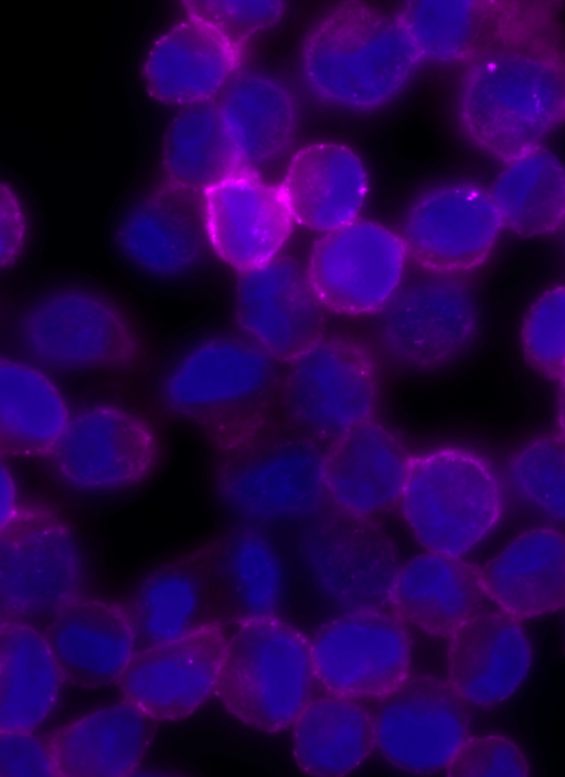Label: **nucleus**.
Returning <instances> with one entry per match:
<instances>
[{
    "instance_id": "obj_21",
    "label": "nucleus",
    "mask_w": 565,
    "mask_h": 777,
    "mask_svg": "<svg viewBox=\"0 0 565 777\" xmlns=\"http://www.w3.org/2000/svg\"><path fill=\"white\" fill-rule=\"evenodd\" d=\"M323 308L308 274L287 258L242 272L235 287L239 327L278 361L321 337Z\"/></svg>"
},
{
    "instance_id": "obj_6",
    "label": "nucleus",
    "mask_w": 565,
    "mask_h": 777,
    "mask_svg": "<svg viewBox=\"0 0 565 777\" xmlns=\"http://www.w3.org/2000/svg\"><path fill=\"white\" fill-rule=\"evenodd\" d=\"M217 695L241 723L264 733L290 726L317 682L309 638L274 615L226 626Z\"/></svg>"
},
{
    "instance_id": "obj_33",
    "label": "nucleus",
    "mask_w": 565,
    "mask_h": 777,
    "mask_svg": "<svg viewBox=\"0 0 565 777\" xmlns=\"http://www.w3.org/2000/svg\"><path fill=\"white\" fill-rule=\"evenodd\" d=\"M1 618L0 730L32 732L55 707L65 679L42 631Z\"/></svg>"
},
{
    "instance_id": "obj_5",
    "label": "nucleus",
    "mask_w": 565,
    "mask_h": 777,
    "mask_svg": "<svg viewBox=\"0 0 565 777\" xmlns=\"http://www.w3.org/2000/svg\"><path fill=\"white\" fill-rule=\"evenodd\" d=\"M422 58L397 18L361 1L329 10L301 49L311 94L343 109L365 111L396 97Z\"/></svg>"
},
{
    "instance_id": "obj_8",
    "label": "nucleus",
    "mask_w": 565,
    "mask_h": 777,
    "mask_svg": "<svg viewBox=\"0 0 565 777\" xmlns=\"http://www.w3.org/2000/svg\"><path fill=\"white\" fill-rule=\"evenodd\" d=\"M107 238L116 266L145 288L185 291L207 275L212 247L202 203L167 183L127 195L111 216Z\"/></svg>"
},
{
    "instance_id": "obj_44",
    "label": "nucleus",
    "mask_w": 565,
    "mask_h": 777,
    "mask_svg": "<svg viewBox=\"0 0 565 777\" xmlns=\"http://www.w3.org/2000/svg\"><path fill=\"white\" fill-rule=\"evenodd\" d=\"M1 486H2V510L1 520L6 519L17 505V493L14 490V485L6 469V465L1 466Z\"/></svg>"
},
{
    "instance_id": "obj_26",
    "label": "nucleus",
    "mask_w": 565,
    "mask_h": 777,
    "mask_svg": "<svg viewBox=\"0 0 565 777\" xmlns=\"http://www.w3.org/2000/svg\"><path fill=\"white\" fill-rule=\"evenodd\" d=\"M489 600L481 571L461 556L428 551L399 567L388 604L405 624L450 638Z\"/></svg>"
},
{
    "instance_id": "obj_11",
    "label": "nucleus",
    "mask_w": 565,
    "mask_h": 777,
    "mask_svg": "<svg viewBox=\"0 0 565 777\" xmlns=\"http://www.w3.org/2000/svg\"><path fill=\"white\" fill-rule=\"evenodd\" d=\"M556 14V2L463 0L407 1L395 17L422 61L449 64L553 39Z\"/></svg>"
},
{
    "instance_id": "obj_43",
    "label": "nucleus",
    "mask_w": 565,
    "mask_h": 777,
    "mask_svg": "<svg viewBox=\"0 0 565 777\" xmlns=\"http://www.w3.org/2000/svg\"><path fill=\"white\" fill-rule=\"evenodd\" d=\"M0 777L56 776L46 746L32 732L0 730Z\"/></svg>"
},
{
    "instance_id": "obj_23",
    "label": "nucleus",
    "mask_w": 565,
    "mask_h": 777,
    "mask_svg": "<svg viewBox=\"0 0 565 777\" xmlns=\"http://www.w3.org/2000/svg\"><path fill=\"white\" fill-rule=\"evenodd\" d=\"M531 664V646L519 620L501 609L477 614L449 638L448 682L469 705L507 701Z\"/></svg>"
},
{
    "instance_id": "obj_13",
    "label": "nucleus",
    "mask_w": 565,
    "mask_h": 777,
    "mask_svg": "<svg viewBox=\"0 0 565 777\" xmlns=\"http://www.w3.org/2000/svg\"><path fill=\"white\" fill-rule=\"evenodd\" d=\"M468 706L448 681L409 674L369 709L375 751L403 771H446L472 736Z\"/></svg>"
},
{
    "instance_id": "obj_18",
    "label": "nucleus",
    "mask_w": 565,
    "mask_h": 777,
    "mask_svg": "<svg viewBox=\"0 0 565 777\" xmlns=\"http://www.w3.org/2000/svg\"><path fill=\"white\" fill-rule=\"evenodd\" d=\"M406 257L399 235L360 220L316 242L307 274L324 308L367 315L379 312L398 288Z\"/></svg>"
},
{
    "instance_id": "obj_31",
    "label": "nucleus",
    "mask_w": 565,
    "mask_h": 777,
    "mask_svg": "<svg viewBox=\"0 0 565 777\" xmlns=\"http://www.w3.org/2000/svg\"><path fill=\"white\" fill-rule=\"evenodd\" d=\"M125 606L136 631L137 651L217 622L200 549L143 574Z\"/></svg>"
},
{
    "instance_id": "obj_41",
    "label": "nucleus",
    "mask_w": 565,
    "mask_h": 777,
    "mask_svg": "<svg viewBox=\"0 0 565 777\" xmlns=\"http://www.w3.org/2000/svg\"><path fill=\"white\" fill-rule=\"evenodd\" d=\"M451 776H529L530 764L520 747L502 735L471 736L446 769Z\"/></svg>"
},
{
    "instance_id": "obj_42",
    "label": "nucleus",
    "mask_w": 565,
    "mask_h": 777,
    "mask_svg": "<svg viewBox=\"0 0 565 777\" xmlns=\"http://www.w3.org/2000/svg\"><path fill=\"white\" fill-rule=\"evenodd\" d=\"M32 238V216L24 198L11 182L1 181V270L24 262Z\"/></svg>"
},
{
    "instance_id": "obj_16",
    "label": "nucleus",
    "mask_w": 565,
    "mask_h": 777,
    "mask_svg": "<svg viewBox=\"0 0 565 777\" xmlns=\"http://www.w3.org/2000/svg\"><path fill=\"white\" fill-rule=\"evenodd\" d=\"M319 686L353 701L377 700L409 674L413 648L405 622L383 607H356L309 638Z\"/></svg>"
},
{
    "instance_id": "obj_9",
    "label": "nucleus",
    "mask_w": 565,
    "mask_h": 777,
    "mask_svg": "<svg viewBox=\"0 0 565 777\" xmlns=\"http://www.w3.org/2000/svg\"><path fill=\"white\" fill-rule=\"evenodd\" d=\"M0 585L1 617L24 621L47 619L83 595L82 550L55 511L23 501L1 520Z\"/></svg>"
},
{
    "instance_id": "obj_36",
    "label": "nucleus",
    "mask_w": 565,
    "mask_h": 777,
    "mask_svg": "<svg viewBox=\"0 0 565 777\" xmlns=\"http://www.w3.org/2000/svg\"><path fill=\"white\" fill-rule=\"evenodd\" d=\"M162 168L167 184L192 194L246 170L216 100L186 105L173 118L163 141Z\"/></svg>"
},
{
    "instance_id": "obj_28",
    "label": "nucleus",
    "mask_w": 565,
    "mask_h": 777,
    "mask_svg": "<svg viewBox=\"0 0 565 777\" xmlns=\"http://www.w3.org/2000/svg\"><path fill=\"white\" fill-rule=\"evenodd\" d=\"M279 187L296 222L330 232L355 221L366 196L367 174L347 146L315 142L295 153Z\"/></svg>"
},
{
    "instance_id": "obj_24",
    "label": "nucleus",
    "mask_w": 565,
    "mask_h": 777,
    "mask_svg": "<svg viewBox=\"0 0 565 777\" xmlns=\"http://www.w3.org/2000/svg\"><path fill=\"white\" fill-rule=\"evenodd\" d=\"M411 455L397 436L374 418L328 445L326 481L329 502L370 517L398 504Z\"/></svg>"
},
{
    "instance_id": "obj_10",
    "label": "nucleus",
    "mask_w": 565,
    "mask_h": 777,
    "mask_svg": "<svg viewBox=\"0 0 565 777\" xmlns=\"http://www.w3.org/2000/svg\"><path fill=\"white\" fill-rule=\"evenodd\" d=\"M285 362L278 397L291 429L330 444L373 418L377 370L362 344L320 337Z\"/></svg>"
},
{
    "instance_id": "obj_14",
    "label": "nucleus",
    "mask_w": 565,
    "mask_h": 777,
    "mask_svg": "<svg viewBox=\"0 0 565 777\" xmlns=\"http://www.w3.org/2000/svg\"><path fill=\"white\" fill-rule=\"evenodd\" d=\"M298 552L329 602L348 610L388 604L401 565L392 541L372 518L329 503L301 524Z\"/></svg>"
},
{
    "instance_id": "obj_17",
    "label": "nucleus",
    "mask_w": 565,
    "mask_h": 777,
    "mask_svg": "<svg viewBox=\"0 0 565 777\" xmlns=\"http://www.w3.org/2000/svg\"><path fill=\"white\" fill-rule=\"evenodd\" d=\"M502 228L490 190L459 182L416 198L404 214L399 237L407 257L419 267L458 275L489 257Z\"/></svg>"
},
{
    "instance_id": "obj_2",
    "label": "nucleus",
    "mask_w": 565,
    "mask_h": 777,
    "mask_svg": "<svg viewBox=\"0 0 565 777\" xmlns=\"http://www.w3.org/2000/svg\"><path fill=\"white\" fill-rule=\"evenodd\" d=\"M459 125L486 156L508 163L565 124V52L553 39L472 61L457 96Z\"/></svg>"
},
{
    "instance_id": "obj_20",
    "label": "nucleus",
    "mask_w": 565,
    "mask_h": 777,
    "mask_svg": "<svg viewBox=\"0 0 565 777\" xmlns=\"http://www.w3.org/2000/svg\"><path fill=\"white\" fill-rule=\"evenodd\" d=\"M201 203L213 252L241 273L273 260L295 222L280 187L250 170L210 187Z\"/></svg>"
},
{
    "instance_id": "obj_35",
    "label": "nucleus",
    "mask_w": 565,
    "mask_h": 777,
    "mask_svg": "<svg viewBox=\"0 0 565 777\" xmlns=\"http://www.w3.org/2000/svg\"><path fill=\"white\" fill-rule=\"evenodd\" d=\"M0 381L2 456L43 458L71 417L61 392L40 370L10 358L1 359Z\"/></svg>"
},
{
    "instance_id": "obj_19",
    "label": "nucleus",
    "mask_w": 565,
    "mask_h": 777,
    "mask_svg": "<svg viewBox=\"0 0 565 777\" xmlns=\"http://www.w3.org/2000/svg\"><path fill=\"white\" fill-rule=\"evenodd\" d=\"M226 645V626L207 625L137 651L117 684L150 720L183 719L217 695Z\"/></svg>"
},
{
    "instance_id": "obj_29",
    "label": "nucleus",
    "mask_w": 565,
    "mask_h": 777,
    "mask_svg": "<svg viewBox=\"0 0 565 777\" xmlns=\"http://www.w3.org/2000/svg\"><path fill=\"white\" fill-rule=\"evenodd\" d=\"M491 602L513 618L565 608V535L533 528L507 543L481 571Z\"/></svg>"
},
{
    "instance_id": "obj_39",
    "label": "nucleus",
    "mask_w": 565,
    "mask_h": 777,
    "mask_svg": "<svg viewBox=\"0 0 565 777\" xmlns=\"http://www.w3.org/2000/svg\"><path fill=\"white\" fill-rule=\"evenodd\" d=\"M521 343L535 370L565 377V286L547 289L533 301L522 322Z\"/></svg>"
},
{
    "instance_id": "obj_38",
    "label": "nucleus",
    "mask_w": 565,
    "mask_h": 777,
    "mask_svg": "<svg viewBox=\"0 0 565 777\" xmlns=\"http://www.w3.org/2000/svg\"><path fill=\"white\" fill-rule=\"evenodd\" d=\"M511 491L539 514L565 522V437L545 435L516 449L505 462Z\"/></svg>"
},
{
    "instance_id": "obj_25",
    "label": "nucleus",
    "mask_w": 565,
    "mask_h": 777,
    "mask_svg": "<svg viewBox=\"0 0 565 777\" xmlns=\"http://www.w3.org/2000/svg\"><path fill=\"white\" fill-rule=\"evenodd\" d=\"M241 58V46L189 14L152 44L143 78L156 99L186 106L215 96L236 73Z\"/></svg>"
},
{
    "instance_id": "obj_7",
    "label": "nucleus",
    "mask_w": 565,
    "mask_h": 777,
    "mask_svg": "<svg viewBox=\"0 0 565 777\" xmlns=\"http://www.w3.org/2000/svg\"><path fill=\"white\" fill-rule=\"evenodd\" d=\"M502 500L499 477L487 459L451 446L411 455L397 507L427 551L461 556L492 531Z\"/></svg>"
},
{
    "instance_id": "obj_34",
    "label": "nucleus",
    "mask_w": 565,
    "mask_h": 777,
    "mask_svg": "<svg viewBox=\"0 0 565 777\" xmlns=\"http://www.w3.org/2000/svg\"><path fill=\"white\" fill-rule=\"evenodd\" d=\"M375 751L371 714L358 701L312 698L292 724V752L310 775L339 776L362 766Z\"/></svg>"
},
{
    "instance_id": "obj_27",
    "label": "nucleus",
    "mask_w": 565,
    "mask_h": 777,
    "mask_svg": "<svg viewBox=\"0 0 565 777\" xmlns=\"http://www.w3.org/2000/svg\"><path fill=\"white\" fill-rule=\"evenodd\" d=\"M199 549L217 622L228 626L275 615L282 593V572L264 531L231 526Z\"/></svg>"
},
{
    "instance_id": "obj_1",
    "label": "nucleus",
    "mask_w": 565,
    "mask_h": 777,
    "mask_svg": "<svg viewBox=\"0 0 565 777\" xmlns=\"http://www.w3.org/2000/svg\"><path fill=\"white\" fill-rule=\"evenodd\" d=\"M279 375L278 360L248 336L203 326L171 348L154 401L168 416L204 429L218 447L264 427L260 412Z\"/></svg>"
},
{
    "instance_id": "obj_37",
    "label": "nucleus",
    "mask_w": 565,
    "mask_h": 777,
    "mask_svg": "<svg viewBox=\"0 0 565 777\" xmlns=\"http://www.w3.org/2000/svg\"><path fill=\"white\" fill-rule=\"evenodd\" d=\"M490 192L509 232L539 237L565 227V166L543 147L505 163Z\"/></svg>"
},
{
    "instance_id": "obj_15",
    "label": "nucleus",
    "mask_w": 565,
    "mask_h": 777,
    "mask_svg": "<svg viewBox=\"0 0 565 777\" xmlns=\"http://www.w3.org/2000/svg\"><path fill=\"white\" fill-rule=\"evenodd\" d=\"M43 459L70 490L116 492L149 478L158 461V441L141 416L111 404H95L71 415Z\"/></svg>"
},
{
    "instance_id": "obj_12",
    "label": "nucleus",
    "mask_w": 565,
    "mask_h": 777,
    "mask_svg": "<svg viewBox=\"0 0 565 777\" xmlns=\"http://www.w3.org/2000/svg\"><path fill=\"white\" fill-rule=\"evenodd\" d=\"M376 340L394 363L431 369L462 354L479 328L471 286L457 275L429 273L405 280L376 312Z\"/></svg>"
},
{
    "instance_id": "obj_22",
    "label": "nucleus",
    "mask_w": 565,
    "mask_h": 777,
    "mask_svg": "<svg viewBox=\"0 0 565 777\" xmlns=\"http://www.w3.org/2000/svg\"><path fill=\"white\" fill-rule=\"evenodd\" d=\"M42 632L64 679L82 688L118 683L137 652L126 606L84 594L47 618Z\"/></svg>"
},
{
    "instance_id": "obj_45",
    "label": "nucleus",
    "mask_w": 565,
    "mask_h": 777,
    "mask_svg": "<svg viewBox=\"0 0 565 777\" xmlns=\"http://www.w3.org/2000/svg\"><path fill=\"white\" fill-rule=\"evenodd\" d=\"M557 415L562 435L565 437V377L561 380L557 398Z\"/></svg>"
},
{
    "instance_id": "obj_4",
    "label": "nucleus",
    "mask_w": 565,
    "mask_h": 777,
    "mask_svg": "<svg viewBox=\"0 0 565 777\" xmlns=\"http://www.w3.org/2000/svg\"><path fill=\"white\" fill-rule=\"evenodd\" d=\"M328 445L286 426L218 446L213 497L231 526L265 529L305 523L330 502Z\"/></svg>"
},
{
    "instance_id": "obj_3",
    "label": "nucleus",
    "mask_w": 565,
    "mask_h": 777,
    "mask_svg": "<svg viewBox=\"0 0 565 777\" xmlns=\"http://www.w3.org/2000/svg\"><path fill=\"white\" fill-rule=\"evenodd\" d=\"M32 362L54 371H114L141 354L139 331L124 307L95 281L51 275L12 301L3 328Z\"/></svg>"
},
{
    "instance_id": "obj_40",
    "label": "nucleus",
    "mask_w": 565,
    "mask_h": 777,
    "mask_svg": "<svg viewBox=\"0 0 565 777\" xmlns=\"http://www.w3.org/2000/svg\"><path fill=\"white\" fill-rule=\"evenodd\" d=\"M184 6L188 14L210 23L241 47L248 36L275 24L286 8L282 1H190Z\"/></svg>"
},
{
    "instance_id": "obj_30",
    "label": "nucleus",
    "mask_w": 565,
    "mask_h": 777,
    "mask_svg": "<svg viewBox=\"0 0 565 777\" xmlns=\"http://www.w3.org/2000/svg\"><path fill=\"white\" fill-rule=\"evenodd\" d=\"M151 721L124 699L65 725L46 742L56 776L131 775L148 749Z\"/></svg>"
},
{
    "instance_id": "obj_32",
    "label": "nucleus",
    "mask_w": 565,
    "mask_h": 777,
    "mask_svg": "<svg viewBox=\"0 0 565 777\" xmlns=\"http://www.w3.org/2000/svg\"><path fill=\"white\" fill-rule=\"evenodd\" d=\"M216 104L246 170L268 164L290 148L297 128V103L279 79L256 72L234 74Z\"/></svg>"
}]
</instances>
